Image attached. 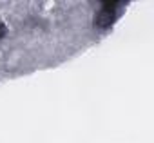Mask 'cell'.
I'll list each match as a JSON object with an SVG mask.
<instances>
[{"instance_id": "6da1fadb", "label": "cell", "mask_w": 154, "mask_h": 143, "mask_svg": "<svg viewBox=\"0 0 154 143\" xmlns=\"http://www.w3.org/2000/svg\"><path fill=\"white\" fill-rule=\"evenodd\" d=\"M120 4L118 2H105L103 4V9L98 13V17L94 18V24L98 27H109L114 20V9L118 8Z\"/></svg>"}, {"instance_id": "7a4b0ae2", "label": "cell", "mask_w": 154, "mask_h": 143, "mask_svg": "<svg viewBox=\"0 0 154 143\" xmlns=\"http://www.w3.org/2000/svg\"><path fill=\"white\" fill-rule=\"evenodd\" d=\"M4 35H6V26H4V24H0V38H2Z\"/></svg>"}]
</instances>
